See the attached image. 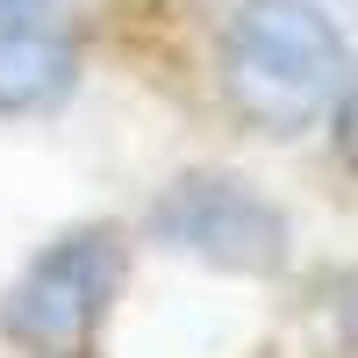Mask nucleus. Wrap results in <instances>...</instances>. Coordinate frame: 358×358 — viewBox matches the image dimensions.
Masks as SVG:
<instances>
[{
    "mask_svg": "<svg viewBox=\"0 0 358 358\" xmlns=\"http://www.w3.org/2000/svg\"><path fill=\"white\" fill-rule=\"evenodd\" d=\"M351 50L308 0H251L222 29V101L265 136H294L337 108Z\"/></svg>",
    "mask_w": 358,
    "mask_h": 358,
    "instance_id": "nucleus-1",
    "label": "nucleus"
},
{
    "mask_svg": "<svg viewBox=\"0 0 358 358\" xmlns=\"http://www.w3.org/2000/svg\"><path fill=\"white\" fill-rule=\"evenodd\" d=\"M115 287H122V236L115 229H72L8 287L0 337L36 351V358H86Z\"/></svg>",
    "mask_w": 358,
    "mask_h": 358,
    "instance_id": "nucleus-2",
    "label": "nucleus"
},
{
    "mask_svg": "<svg viewBox=\"0 0 358 358\" xmlns=\"http://www.w3.org/2000/svg\"><path fill=\"white\" fill-rule=\"evenodd\" d=\"M158 244L187 251L215 273H280L287 265V215L265 201L251 179L229 172H187L151 208Z\"/></svg>",
    "mask_w": 358,
    "mask_h": 358,
    "instance_id": "nucleus-3",
    "label": "nucleus"
},
{
    "mask_svg": "<svg viewBox=\"0 0 358 358\" xmlns=\"http://www.w3.org/2000/svg\"><path fill=\"white\" fill-rule=\"evenodd\" d=\"M79 50L65 29H0V115H43L72 94Z\"/></svg>",
    "mask_w": 358,
    "mask_h": 358,
    "instance_id": "nucleus-4",
    "label": "nucleus"
},
{
    "mask_svg": "<svg viewBox=\"0 0 358 358\" xmlns=\"http://www.w3.org/2000/svg\"><path fill=\"white\" fill-rule=\"evenodd\" d=\"M86 0H0V29H65Z\"/></svg>",
    "mask_w": 358,
    "mask_h": 358,
    "instance_id": "nucleus-5",
    "label": "nucleus"
},
{
    "mask_svg": "<svg viewBox=\"0 0 358 358\" xmlns=\"http://www.w3.org/2000/svg\"><path fill=\"white\" fill-rule=\"evenodd\" d=\"M337 151L358 172V79H344V94H337Z\"/></svg>",
    "mask_w": 358,
    "mask_h": 358,
    "instance_id": "nucleus-6",
    "label": "nucleus"
}]
</instances>
